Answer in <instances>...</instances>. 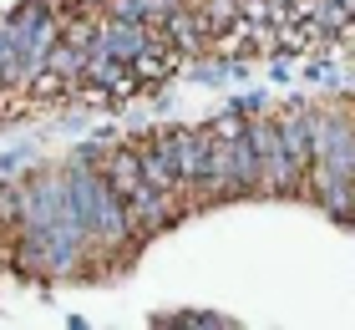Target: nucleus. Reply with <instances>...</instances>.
I'll return each mask as SVG.
<instances>
[{"label":"nucleus","instance_id":"nucleus-1","mask_svg":"<svg viewBox=\"0 0 355 330\" xmlns=\"http://www.w3.org/2000/svg\"><path fill=\"white\" fill-rule=\"evenodd\" d=\"M249 138L259 147V188L264 193H284V188H300V173L284 153V138H279V122L269 117H249Z\"/></svg>","mask_w":355,"mask_h":330},{"label":"nucleus","instance_id":"nucleus-2","mask_svg":"<svg viewBox=\"0 0 355 330\" xmlns=\"http://www.w3.org/2000/svg\"><path fill=\"white\" fill-rule=\"evenodd\" d=\"M208 132H214L218 142H239V138L249 132V117H244V112H229V117H218V122L208 127Z\"/></svg>","mask_w":355,"mask_h":330}]
</instances>
